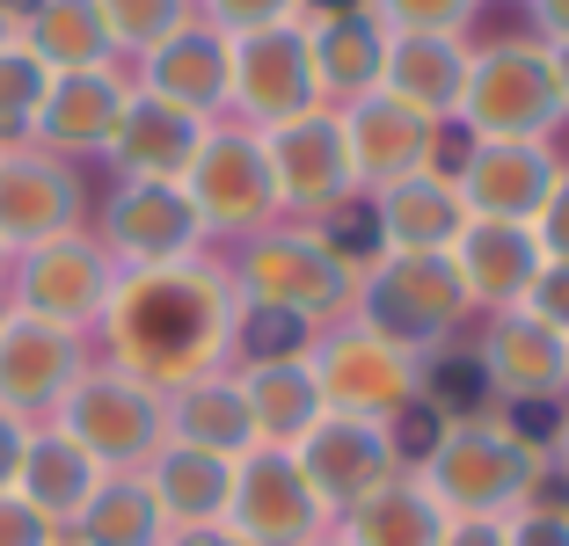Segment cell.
<instances>
[{
	"label": "cell",
	"mask_w": 569,
	"mask_h": 546,
	"mask_svg": "<svg viewBox=\"0 0 569 546\" xmlns=\"http://www.w3.org/2000/svg\"><path fill=\"white\" fill-rule=\"evenodd\" d=\"M234 335H241V299L212 249L190 255V263L118 270L110 306L96 321L102 364L147 380L153 394H176V386L204 380L219 364H234Z\"/></svg>",
	"instance_id": "1"
},
{
	"label": "cell",
	"mask_w": 569,
	"mask_h": 546,
	"mask_svg": "<svg viewBox=\"0 0 569 546\" xmlns=\"http://www.w3.org/2000/svg\"><path fill=\"white\" fill-rule=\"evenodd\" d=\"M409 474L423 481V496L446 517H497L511 525L519 510H533L548 496V437L526 431L519 408H468L438 415L431 437L409 445Z\"/></svg>",
	"instance_id": "2"
},
{
	"label": "cell",
	"mask_w": 569,
	"mask_h": 546,
	"mask_svg": "<svg viewBox=\"0 0 569 546\" xmlns=\"http://www.w3.org/2000/svg\"><path fill=\"white\" fill-rule=\"evenodd\" d=\"M219 263L249 314H278L300 335L358 314V284H366V249H351L329 226H300V219H278V226L234 241Z\"/></svg>",
	"instance_id": "3"
},
{
	"label": "cell",
	"mask_w": 569,
	"mask_h": 546,
	"mask_svg": "<svg viewBox=\"0 0 569 546\" xmlns=\"http://www.w3.org/2000/svg\"><path fill=\"white\" fill-rule=\"evenodd\" d=\"M300 357L315 372L329 415H372V423H402L409 431V415L423 408V386H431V357L380 335L366 314H343L329 328H315Z\"/></svg>",
	"instance_id": "4"
},
{
	"label": "cell",
	"mask_w": 569,
	"mask_h": 546,
	"mask_svg": "<svg viewBox=\"0 0 569 546\" xmlns=\"http://www.w3.org/2000/svg\"><path fill=\"white\" fill-rule=\"evenodd\" d=\"M555 132H569V117H562V88H555L548 44L533 30L475 37L452 139L489 146V139H555Z\"/></svg>",
	"instance_id": "5"
},
{
	"label": "cell",
	"mask_w": 569,
	"mask_h": 546,
	"mask_svg": "<svg viewBox=\"0 0 569 546\" xmlns=\"http://www.w3.org/2000/svg\"><path fill=\"white\" fill-rule=\"evenodd\" d=\"M183 198H190V212H198V226H204L212 249H234V241H249V233L278 226L284 212H278V175H270L263 132L219 117L212 132H204L198 161H190V175H183Z\"/></svg>",
	"instance_id": "6"
},
{
	"label": "cell",
	"mask_w": 569,
	"mask_h": 546,
	"mask_svg": "<svg viewBox=\"0 0 569 546\" xmlns=\"http://www.w3.org/2000/svg\"><path fill=\"white\" fill-rule=\"evenodd\" d=\"M51 423H59L102 474H139V466L168 445V394H153L147 380H132V372L96 357L81 380H73V394L59 401Z\"/></svg>",
	"instance_id": "7"
},
{
	"label": "cell",
	"mask_w": 569,
	"mask_h": 546,
	"mask_svg": "<svg viewBox=\"0 0 569 546\" xmlns=\"http://www.w3.org/2000/svg\"><path fill=\"white\" fill-rule=\"evenodd\" d=\"M358 314L380 335L409 343L417 357H438L475 328V306L460 292L446 255H366V284H358Z\"/></svg>",
	"instance_id": "8"
},
{
	"label": "cell",
	"mask_w": 569,
	"mask_h": 546,
	"mask_svg": "<svg viewBox=\"0 0 569 546\" xmlns=\"http://www.w3.org/2000/svg\"><path fill=\"white\" fill-rule=\"evenodd\" d=\"M110 284H118V263L88 226L59 233V241H37L8 263V306L30 321H51V328H73V335H96L102 306H110Z\"/></svg>",
	"instance_id": "9"
},
{
	"label": "cell",
	"mask_w": 569,
	"mask_h": 546,
	"mask_svg": "<svg viewBox=\"0 0 569 546\" xmlns=\"http://www.w3.org/2000/svg\"><path fill=\"white\" fill-rule=\"evenodd\" d=\"M270 175H278V212L300 226H343L358 212V175H351V146H343V117L336 110H307L278 132H263Z\"/></svg>",
	"instance_id": "10"
},
{
	"label": "cell",
	"mask_w": 569,
	"mask_h": 546,
	"mask_svg": "<svg viewBox=\"0 0 569 546\" xmlns=\"http://www.w3.org/2000/svg\"><path fill=\"white\" fill-rule=\"evenodd\" d=\"M292 466L315 488V503L329 510V525L351 510L358 496H372L380 481H395L409 466V431L402 423H372V415H329L292 445Z\"/></svg>",
	"instance_id": "11"
},
{
	"label": "cell",
	"mask_w": 569,
	"mask_h": 546,
	"mask_svg": "<svg viewBox=\"0 0 569 546\" xmlns=\"http://www.w3.org/2000/svg\"><path fill=\"white\" fill-rule=\"evenodd\" d=\"M475 380L497 408H562L569 401V335L533 321L526 306L489 314L475 328Z\"/></svg>",
	"instance_id": "12"
},
{
	"label": "cell",
	"mask_w": 569,
	"mask_h": 546,
	"mask_svg": "<svg viewBox=\"0 0 569 546\" xmlns=\"http://www.w3.org/2000/svg\"><path fill=\"white\" fill-rule=\"evenodd\" d=\"M110 249L118 270H153V263H190L204 255L198 212H190L183 182H110V198L96 204V226H88Z\"/></svg>",
	"instance_id": "13"
},
{
	"label": "cell",
	"mask_w": 569,
	"mask_h": 546,
	"mask_svg": "<svg viewBox=\"0 0 569 546\" xmlns=\"http://www.w3.org/2000/svg\"><path fill=\"white\" fill-rule=\"evenodd\" d=\"M569 153L555 146V139H489V146H475V139H460V153H452V182H460V204H468V219H503V226H533V212L548 204L555 175H562Z\"/></svg>",
	"instance_id": "14"
},
{
	"label": "cell",
	"mask_w": 569,
	"mask_h": 546,
	"mask_svg": "<svg viewBox=\"0 0 569 546\" xmlns=\"http://www.w3.org/2000/svg\"><path fill=\"white\" fill-rule=\"evenodd\" d=\"M88 226V182L44 146H0V249L22 255L37 241Z\"/></svg>",
	"instance_id": "15"
},
{
	"label": "cell",
	"mask_w": 569,
	"mask_h": 546,
	"mask_svg": "<svg viewBox=\"0 0 569 546\" xmlns=\"http://www.w3.org/2000/svg\"><path fill=\"white\" fill-rule=\"evenodd\" d=\"M300 37H307V73H315L321 110H351V102L380 95L387 30L366 0H315L300 16Z\"/></svg>",
	"instance_id": "16"
},
{
	"label": "cell",
	"mask_w": 569,
	"mask_h": 546,
	"mask_svg": "<svg viewBox=\"0 0 569 546\" xmlns=\"http://www.w3.org/2000/svg\"><path fill=\"white\" fill-rule=\"evenodd\" d=\"M315 110V73H307L300 22L234 37V81H227V117L249 132H278L292 117Z\"/></svg>",
	"instance_id": "17"
},
{
	"label": "cell",
	"mask_w": 569,
	"mask_h": 546,
	"mask_svg": "<svg viewBox=\"0 0 569 546\" xmlns=\"http://www.w3.org/2000/svg\"><path fill=\"white\" fill-rule=\"evenodd\" d=\"M227 532L241 546H307L329 532V510L315 503V488L300 481L292 452H263L234 459V496H227Z\"/></svg>",
	"instance_id": "18"
},
{
	"label": "cell",
	"mask_w": 569,
	"mask_h": 546,
	"mask_svg": "<svg viewBox=\"0 0 569 546\" xmlns=\"http://www.w3.org/2000/svg\"><path fill=\"white\" fill-rule=\"evenodd\" d=\"M88 364H96L88 357V335L51 328V321H30V314L8 306V328H0V408L8 415L51 423Z\"/></svg>",
	"instance_id": "19"
},
{
	"label": "cell",
	"mask_w": 569,
	"mask_h": 546,
	"mask_svg": "<svg viewBox=\"0 0 569 546\" xmlns=\"http://www.w3.org/2000/svg\"><path fill=\"white\" fill-rule=\"evenodd\" d=\"M124 102H132V67H88V73H51L44 88V110H37V132L30 146L59 153V161H96L110 153L124 124Z\"/></svg>",
	"instance_id": "20"
},
{
	"label": "cell",
	"mask_w": 569,
	"mask_h": 546,
	"mask_svg": "<svg viewBox=\"0 0 569 546\" xmlns=\"http://www.w3.org/2000/svg\"><path fill=\"white\" fill-rule=\"evenodd\" d=\"M343 117V146H351V175H358V198H380V190H395V182H409L417 168L446 161V139L438 124H423L417 110H402L395 95H366L351 102Z\"/></svg>",
	"instance_id": "21"
},
{
	"label": "cell",
	"mask_w": 569,
	"mask_h": 546,
	"mask_svg": "<svg viewBox=\"0 0 569 546\" xmlns=\"http://www.w3.org/2000/svg\"><path fill=\"white\" fill-rule=\"evenodd\" d=\"M366 226H372V255H446L468 226V204H460V182L446 161L417 168L409 182L366 198Z\"/></svg>",
	"instance_id": "22"
},
{
	"label": "cell",
	"mask_w": 569,
	"mask_h": 546,
	"mask_svg": "<svg viewBox=\"0 0 569 546\" xmlns=\"http://www.w3.org/2000/svg\"><path fill=\"white\" fill-rule=\"evenodd\" d=\"M227 81H234V37L212 30L204 16H190L168 44H153L147 59L132 67V88H147V95L204 117V124L227 117Z\"/></svg>",
	"instance_id": "23"
},
{
	"label": "cell",
	"mask_w": 569,
	"mask_h": 546,
	"mask_svg": "<svg viewBox=\"0 0 569 546\" xmlns=\"http://www.w3.org/2000/svg\"><path fill=\"white\" fill-rule=\"evenodd\" d=\"M446 263H452V277H460V292H468L475 321L526 306V292H533V277H540L533 226H503V219H468L460 241L446 249Z\"/></svg>",
	"instance_id": "24"
},
{
	"label": "cell",
	"mask_w": 569,
	"mask_h": 546,
	"mask_svg": "<svg viewBox=\"0 0 569 546\" xmlns=\"http://www.w3.org/2000/svg\"><path fill=\"white\" fill-rule=\"evenodd\" d=\"M468 51H475V37L387 30L380 95H395L402 110H417L423 124H438V132H452V117H460V88H468Z\"/></svg>",
	"instance_id": "25"
},
{
	"label": "cell",
	"mask_w": 569,
	"mask_h": 546,
	"mask_svg": "<svg viewBox=\"0 0 569 546\" xmlns=\"http://www.w3.org/2000/svg\"><path fill=\"white\" fill-rule=\"evenodd\" d=\"M204 132H212L204 117H190V110H176V102L132 88L124 124H118V139H110L102 161L118 168V182H183L190 161H198V146H204Z\"/></svg>",
	"instance_id": "26"
},
{
	"label": "cell",
	"mask_w": 569,
	"mask_h": 546,
	"mask_svg": "<svg viewBox=\"0 0 569 546\" xmlns=\"http://www.w3.org/2000/svg\"><path fill=\"white\" fill-rule=\"evenodd\" d=\"M234 380H241V401H249V423H256V445L263 452H292L321 423V386H315L300 350L234 357Z\"/></svg>",
	"instance_id": "27"
},
{
	"label": "cell",
	"mask_w": 569,
	"mask_h": 546,
	"mask_svg": "<svg viewBox=\"0 0 569 546\" xmlns=\"http://www.w3.org/2000/svg\"><path fill=\"white\" fill-rule=\"evenodd\" d=\"M139 481H147L153 510L168 517V532L227 525V496H234V459H219V452H198V445H176V437H168V445L153 452L147 466H139Z\"/></svg>",
	"instance_id": "28"
},
{
	"label": "cell",
	"mask_w": 569,
	"mask_h": 546,
	"mask_svg": "<svg viewBox=\"0 0 569 546\" xmlns=\"http://www.w3.org/2000/svg\"><path fill=\"white\" fill-rule=\"evenodd\" d=\"M102 481H110V474H102V466L88 459L59 423H37L30 452H22V474H16V496L30 503L51 532H73V517L88 510V496H96Z\"/></svg>",
	"instance_id": "29"
},
{
	"label": "cell",
	"mask_w": 569,
	"mask_h": 546,
	"mask_svg": "<svg viewBox=\"0 0 569 546\" xmlns=\"http://www.w3.org/2000/svg\"><path fill=\"white\" fill-rule=\"evenodd\" d=\"M168 437H176V445H198V452H219V459H249L256 423H249L234 364H219V372H204V380L168 394Z\"/></svg>",
	"instance_id": "30"
},
{
	"label": "cell",
	"mask_w": 569,
	"mask_h": 546,
	"mask_svg": "<svg viewBox=\"0 0 569 546\" xmlns=\"http://www.w3.org/2000/svg\"><path fill=\"white\" fill-rule=\"evenodd\" d=\"M438 532H446V510L423 496V481L409 466L336 517V539L343 546H438Z\"/></svg>",
	"instance_id": "31"
},
{
	"label": "cell",
	"mask_w": 569,
	"mask_h": 546,
	"mask_svg": "<svg viewBox=\"0 0 569 546\" xmlns=\"http://www.w3.org/2000/svg\"><path fill=\"white\" fill-rule=\"evenodd\" d=\"M44 73H88V67H124L110 30H102V8L96 0H37L30 22L16 37Z\"/></svg>",
	"instance_id": "32"
},
{
	"label": "cell",
	"mask_w": 569,
	"mask_h": 546,
	"mask_svg": "<svg viewBox=\"0 0 569 546\" xmlns=\"http://www.w3.org/2000/svg\"><path fill=\"white\" fill-rule=\"evenodd\" d=\"M67 539L73 546H168V517L153 510L139 474H110L96 496H88V510L73 517Z\"/></svg>",
	"instance_id": "33"
},
{
	"label": "cell",
	"mask_w": 569,
	"mask_h": 546,
	"mask_svg": "<svg viewBox=\"0 0 569 546\" xmlns=\"http://www.w3.org/2000/svg\"><path fill=\"white\" fill-rule=\"evenodd\" d=\"M96 8H102V30H110L124 67H139L153 44H168V37L198 16V0H96Z\"/></svg>",
	"instance_id": "34"
},
{
	"label": "cell",
	"mask_w": 569,
	"mask_h": 546,
	"mask_svg": "<svg viewBox=\"0 0 569 546\" xmlns=\"http://www.w3.org/2000/svg\"><path fill=\"white\" fill-rule=\"evenodd\" d=\"M51 73L37 67L22 44H0V146H30L37 110H44Z\"/></svg>",
	"instance_id": "35"
},
{
	"label": "cell",
	"mask_w": 569,
	"mask_h": 546,
	"mask_svg": "<svg viewBox=\"0 0 569 546\" xmlns=\"http://www.w3.org/2000/svg\"><path fill=\"white\" fill-rule=\"evenodd\" d=\"M380 30H431V37H475L489 0H366Z\"/></svg>",
	"instance_id": "36"
},
{
	"label": "cell",
	"mask_w": 569,
	"mask_h": 546,
	"mask_svg": "<svg viewBox=\"0 0 569 546\" xmlns=\"http://www.w3.org/2000/svg\"><path fill=\"white\" fill-rule=\"evenodd\" d=\"M315 0H198V16L227 37H249V30H278V22H300Z\"/></svg>",
	"instance_id": "37"
},
{
	"label": "cell",
	"mask_w": 569,
	"mask_h": 546,
	"mask_svg": "<svg viewBox=\"0 0 569 546\" xmlns=\"http://www.w3.org/2000/svg\"><path fill=\"white\" fill-rule=\"evenodd\" d=\"M533 249H540V263H569V161L555 175L548 204L533 212Z\"/></svg>",
	"instance_id": "38"
},
{
	"label": "cell",
	"mask_w": 569,
	"mask_h": 546,
	"mask_svg": "<svg viewBox=\"0 0 569 546\" xmlns=\"http://www.w3.org/2000/svg\"><path fill=\"white\" fill-rule=\"evenodd\" d=\"M526 314L548 321L555 335H569V263H540L533 292H526Z\"/></svg>",
	"instance_id": "39"
},
{
	"label": "cell",
	"mask_w": 569,
	"mask_h": 546,
	"mask_svg": "<svg viewBox=\"0 0 569 546\" xmlns=\"http://www.w3.org/2000/svg\"><path fill=\"white\" fill-rule=\"evenodd\" d=\"M511 546H569V510H562V496H540L533 510L511 517Z\"/></svg>",
	"instance_id": "40"
},
{
	"label": "cell",
	"mask_w": 569,
	"mask_h": 546,
	"mask_svg": "<svg viewBox=\"0 0 569 546\" xmlns=\"http://www.w3.org/2000/svg\"><path fill=\"white\" fill-rule=\"evenodd\" d=\"M51 539H59V532H51L44 517L8 488V496H0V546H51Z\"/></svg>",
	"instance_id": "41"
},
{
	"label": "cell",
	"mask_w": 569,
	"mask_h": 546,
	"mask_svg": "<svg viewBox=\"0 0 569 546\" xmlns=\"http://www.w3.org/2000/svg\"><path fill=\"white\" fill-rule=\"evenodd\" d=\"M30 431H37V423H22V415H8V408H0V496H8V488H16V474H22Z\"/></svg>",
	"instance_id": "42"
},
{
	"label": "cell",
	"mask_w": 569,
	"mask_h": 546,
	"mask_svg": "<svg viewBox=\"0 0 569 546\" xmlns=\"http://www.w3.org/2000/svg\"><path fill=\"white\" fill-rule=\"evenodd\" d=\"M438 546H511V525H497V517H446Z\"/></svg>",
	"instance_id": "43"
},
{
	"label": "cell",
	"mask_w": 569,
	"mask_h": 546,
	"mask_svg": "<svg viewBox=\"0 0 569 546\" xmlns=\"http://www.w3.org/2000/svg\"><path fill=\"white\" fill-rule=\"evenodd\" d=\"M526 30L540 44H569V0H526Z\"/></svg>",
	"instance_id": "44"
},
{
	"label": "cell",
	"mask_w": 569,
	"mask_h": 546,
	"mask_svg": "<svg viewBox=\"0 0 569 546\" xmlns=\"http://www.w3.org/2000/svg\"><path fill=\"white\" fill-rule=\"evenodd\" d=\"M548 474H562V488H569V401L555 408V431H548Z\"/></svg>",
	"instance_id": "45"
},
{
	"label": "cell",
	"mask_w": 569,
	"mask_h": 546,
	"mask_svg": "<svg viewBox=\"0 0 569 546\" xmlns=\"http://www.w3.org/2000/svg\"><path fill=\"white\" fill-rule=\"evenodd\" d=\"M168 546H241L227 525H198V532H168Z\"/></svg>",
	"instance_id": "46"
},
{
	"label": "cell",
	"mask_w": 569,
	"mask_h": 546,
	"mask_svg": "<svg viewBox=\"0 0 569 546\" xmlns=\"http://www.w3.org/2000/svg\"><path fill=\"white\" fill-rule=\"evenodd\" d=\"M548 67H555V88H562V117H569V44H548Z\"/></svg>",
	"instance_id": "47"
},
{
	"label": "cell",
	"mask_w": 569,
	"mask_h": 546,
	"mask_svg": "<svg viewBox=\"0 0 569 546\" xmlns=\"http://www.w3.org/2000/svg\"><path fill=\"white\" fill-rule=\"evenodd\" d=\"M307 546H343V539H336V525H329V532H321V539H307Z\"/></svg>",
	"instance_id": "48"
},
{
	"label": "cell",
	"mask_w": 569,
	"mask_h": 546,
	"mask_svg": "<svg viewBox=\"0 0 569 546\" xmlns=\"http://www.w3.org/2000/svg\"><path fill=\"white\" fill-rule=\"evenodd\" d=\"M8 263H16V255H8V249H0V284H8Z\"/></svg>",
	"instance_id": "49"
},
{
	"label": "cell",
	"mask_w": 569,
	"mask_h": 546,
	"mask_svg": "<svg viewBox=\"0 0 569 546\" xmlns=\"http://www.w3.org/2000/svg\"><path fill=\"white\" fill-rule=\"evenodd\" d=\"M0 328H8V292H0Z\"/></svg>",
	"instance_id": "50"
},
{
	"label": "cell",
	"mask_w": 569,
	"mask_h": 546,
	"mask_svg": "<svg viewBox=\"0 0 569 546\" xmlns=\"http://www.w3.org/2000/svg\"><path fill=\"white\" fill-rule=\"evenodd\" d=\"M0 44H16V37H8V22H0Z\"/></svg>",
	"instance_id": "51"
},
{
	"label": "cell",
	"mask_w": 569,
	"mask_h": 546,
	"mask_svg": "<svg viewBox=\"0 0 569 546\" xmlns=\"http://www.w3.org/2000/svg\"><path fill=\"white\" fill-rule=\"evenodd\" d=\"M51 546H73V539H67V532H59V539H51Z\"/></svg>",
	"instance_id": "52"
},
{
	"label": "cell",
	"mask_w": 569,
	"mask_h": 546,
	"mask_svg": "<svg viewBox=\"0 0 569 546\" xmlns=\"http://www.w3.org/2000/svg\"><path fill=\"white\" fill-rule=\"evenodd\" d=\"M503 8H526V0H503Z\"/></svg>",
	"instance_id": "53"
},
{
	"label": "cell",
	"mask_w": 569,
	"mask_h": 546,
	"mask_svg": "<svg viewBox=\"0 0 569 546\" xmlns=\"http://www.w3.org/2000/svg\"><path fill=\"white\" fill-rule=\"evenodd\" d=\"M562 510H569V488H562Z\"/></svg>",
	"instance_id": "54"
}]
</instances>
